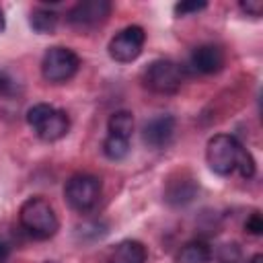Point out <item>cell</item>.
Returning a JSON list of instances; mask_svg holds the SVG:
<instances>
[{"instance_id": "obj_1", "label": "cell", "mask_w": 263, "mask_h": 263, "mask_svg": "<svg viewBox=\"0 0 263 263\" xmlns=\"http://www.w3.org/2000/svg\"><path fill=\"white\" fill-rule=\"evenodd\" d=\"M18 222H21L23 230L37 240L51 238L60 228L53 205L45 197H39V195H33L21 203Z\"/></svg>"}, {"instance_id": "obj_2", "label": "cell", "mask_w": 263, "mask_h": 263, "mask_svg": "<svg viewBox=\"0 0 263 263\" xmlns=\"http://www.w3.org/2000/svg\"><path fill=\"white\" fill-rule=\"evenodd\" d=\"M240 152V144L234 136L230 134H216L208 140L205 146V160L210 164V168L220 175L226 177L236 168V158Z\"/></svg>"}, {"instance_id": "obj_3", "label": "cell", "mask_w": 263, "mask_h": 263, "mask_svg": "<svg viewBox=\"0 0 263 263\" xmlns=\"http://www.w3.org/2000/svg\"><path fill=\"white\" fill-rule=\"evenodd\" d=\"M78 66H80V58L76 55V51L64 45H53L43 53L41 74L47 82L60 84L70 80L78 72Z\"/></svg>"}, {"instance_id": "obj_4", "label": "cell", "mask_w": 263, "mask_h": 263, "mask_svg": "<svg viewBox=\"0 0 263 263\" xmlns=\"http://www.w3.org/2000/svg\"><path fill=\"white\" fill-rule=\"evenodd\" d=\"M64 197L72 210L88 212L90 208H95V203L101 197V179L95 175H88V173L72 175L66 181Z\"/></svg>"}, {"instance_id": "obj_5", "label": "cell", "mask_w": 263, "mask_h": 263, "mask_svg": "<svg viewBox=\"0 0 263 263\" xmlns=\"http://www.w3.org/2000/svg\"><path fill=\"white\" fill-rule=\"evenodd\" d=\"M183 72L173 60H154L144 70V84L158 95H173L181 88Z\"/></svg>"}, {"instance_id": "obj_6", "label": "cell", "mask_w": 263, "mask_h": 263, "mask_svg": "<svg viewBox=\"0 0 263 263\" xmlns=\"http://www.w3.org/2000/svg\"><path fill=\"white\" fill-rule=\"evenodd\" d=\"M146 41V33L140 25H129L125 29H121L119 33H115V37L109 41V55L111 60L119 62V64H129L134 62L144 47Z\"/></svg>"}, {"instance_id": "obj_7", "label": "cell", "mask_w": 263, "mask_h": 263, "mask_svg": "<svg viewBox=\"0 0 263 263\" xmlns=\"http://www.w3.org/2000/svg\"><path fill=\"white\" fill-rule=\"evenodd\" d=\"M111 8L109 0H82L70 8L68 21L74 27H95L111 14Z\"/></svg>"}, {"instance_id": "obj_8", "label": "cell", "mask_w": 263, "mask_h": 263, "mask_svg": "<svg viewBox=\"0 0 263 263\" xmlns=\"http://www.w3.org/2000/svg\"><path fill=\"white\" fill-rule=\"evenodd\" d=\"M175 127L177 121L173 115H156L150 121H146V125L142 127V140L146 146L154 150L166 148L175 138Z\"/></svg>"}, {"instance_id": "obj_9", "label": "cell", "mask_w": 263, "mask_h": 263, "mask_svg": "<svg viewBox=\"0 0 263 263\" xmlns=\"http://www.w3.org/2000/svg\"><path fill=\"white\" fill-rule=\"evenodd\" d=\"M189 62L199 74H216L224 66V51L214 43H203L191 51Z\"/></svg>"}, {"instance_id": "obj_10", "label": "cell", "mask_w": 263, "mask_h": 263, "mask_svg": "<svg viewBox=\"0 0 263 263\" xmlns=\"http://www.w3.org/2000/svg\"><path fill=\"white\" fill-rule=\"evenodd\" d=\"M70 129V119H68V113L62 111V109H55L33 129L43 142H58L62 140Z\"/></svg>"}, {"instance_id": "obj_11", "label": "cell", "mask_w": 263, "mask_h": 263, "mask_svg": "<svg viewBox=\"0 0 263 263\" xmlns=\"http://www.w3.org/2000/svg\"><path fill=\"white\" fill-rule=\"evenodd\" d=\"M107 263H146V247L140 240H121L111 251Z\"/></svg>"}, {"instance_id": "obj_12", "label": "cell", "mask_w": 263, "mask_h": 263, "mask_svg": "<svg viewBox=\"0 0 263 263\" xmlns=\"http://www.w3.org/2000/svg\"><path fill=\"white\" fill-rule=\"evenodd\" d=\"M210 261H212V249L205 240H189L175 255V263H210Z\"/></svg>"}, {"instance_id": "obj_13", "label": "cell", "mask_w": 263, "mask_h": 263, "mask_svg": "<svg viewBox=\"0 0 263 263\" xmlns=\"http://www.w3.org/2000/svg\"><path fill=\"white\" fill-rule=\"evenodd\" d=\"M58 12H53L51 8H35L31 12V27L35 33H41V35H47V33H53L55 27H58Z\"/></svg>"}, {"instance_id": "obj_14", "label": "cell", "mask_w": 263, "mask_h": 263, "mask_svg": "<svg viewBox=\"0 0 263 263\" xmlns=\"http://www.w3.org/2000/svg\"><path fill=\"white\" fill-rule=\"evenodd\" d=\"M107 129L111 136H119L129 140L132 132H134V115L129 111H115L111 113L109 121H107Z\"/></svg>"}, {"instance_id": "obj_15", "label": "cell", "mask_w": 263, "mask_h": 263, "mask_svg": "<svg viewBox=\"0 0 263 263\" xmlns=\"http://www.w3.org/2000/svg\"><path fill=\"white\" fill-rule=\"evenodd\" d=\"M195 195V185L191 179H183V181H173L166 189V201L173 205H181L191 201Z\"/></svg>"}, {"instance_id": "obj_16", "label": "cell", "mask_w": 263, "mask_h": 263, "mask_svg": "<svg viewBox=\"0 0 263 263\" xmlns=\"http://www.w3.org/2000/svg\"><path fill=\"white\" fill-rule=\"evenodd\" d=\"M127 152H129V140L107 134V138L103 140V154L109 160H121L127 156Z\"/></svg>"}, {"instance_id": "obj_17", "label": "cell", "mask_w": 263, "mask_h": 263, "mask_svg": "<svg viewBox=\"0 0 263 263\" xmlns=\"http://www.w3.org/2000/svg\"><path fill=\"white\" fill-rule=\"evenodd\" d=\"M236 168H238V173H240L242 179L255 177V171H257L253 154L247 148H242V146H240V152H238V158H236Z\"/></svg>"}, {"instance_id": "obj_18", "label": "cell", "mask_w": 263, "mask_h": 263, "mask_svg": "<svg viewBox=\"0 0 263 263\" xmlns=\"http://www.w3.org/2000/svg\"><path fill=\"white\" fill-rule=\"evenodd\" d=\"M53 111V107L51 105H47V103H35L33 107H29V111H27V123L35 129L49 113Z\"/></svg>"}, {"instance_id": "obj_19", "label": "cell", "mask_w": 263, "mask_h": 263, "mask_svg": "<svg viewBox=\"0 0 263 263\" xmlns=\"http://www.w3.org/2000/svg\"><path fill=\"white\" fill-rule=\"evenodd\" d=\"M205 6H208V2H197V0H193V2H177V4H175V14H177V16L193 14V12L203 10Z\"/></svg>"}, {"instance_id": "obj_20", "label": "cell", "mask_w": 263, "mask_h": 263, "mask_svg": "<svg viewBox=\"0 0 263 263\" xmlns=\"http://www.w3.org/2000/svg\"><path fill=\"white\" fill-rule=\"evenodd\" d=\"M238 259H240V251H238L236 245L220 247V251H218V261L220 263H238Z\"/></svg>"}, {"instance_id": "obj_21", "label": "cell", "mask_w": 263, "mask_h": 263, "mask_svg": "<svg viewBox=\"0 0 263 263\" xmlns=\"http://www.w3.org/2000/svg\"><path fill=\"white\" fill-rule=\"evenodd\" d=\"M245 230H247L249 234H253V236H259V234L263 232V218H261L259 212L249 214V218L245 220Z\"/></svg>"}, {"instance_id": "obj_22", "label": "cell", "mask_w": 263, "mask_h": 263, "mask_svg": "<svg viewBox=\"0 0 263 263\" xmlns=\"http://www.w3.org/2000/svg\"><path fill=\"white\" fill-rule=\"evenodd\" d=\"M240 10L247 12L249 16H261V12H263V2H261V0H247V2H240Z\"/></svg>"}, {"instance_id": "obj_23", "label": "cell", "mask_w": 263, "mask_h": 263, "mask_svg": "<svg viewBox=\"0 0 263 263\" xmlns=\"http://www.w3.org/2000/svg\"><path fill=\"white\" fill-rule=\"evenodd\" d=\"M12 86H14V80L6 74V72H0V95H10L12 92Z\"/></svg>"}, {"instance_id": "obj_24", "label": "cell", "mask_w": 263, "mask_h": 263, "mask_svg": "<svg viewBox=\"0 0 263 263\" xmlns=\"http://www.w3.org/2000/svg\"><path fill=\"white\" fill-rule=\"evenodd\" d=\"M8 257H10V245L0 240V263H6Z\"/></svg>"}, {"instance_id": "obj_25", "label": "cell", "mask_w": 263, "mask_h": 263, "mask_svg": "<svg viewBox=\"0 0 263 263\" xmlns=\"http://www.w3.org/2000/svg\"><path fill=\"white\" fill-rule=\"evenodd\" d=\"M249 263H263V255H261V253H257V255H253Z\"/></svg>"}, {"instance_id": "obj_26", "label": "cell", "mask_w": 263, "mask_h": 263, "mask_svg": "<svg viewBox=\"0 0 263 263\" xmlns=\"http://www.w3.org/2000/svg\"><path fill=\"white\" fill-rule=\"evenodd\" d=\"M4 27H6V21H4V12L0 10V33L4 31Z\"/></svg>"}]
</instances>
